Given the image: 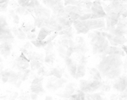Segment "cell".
Returning <instances> with one entry per match:
<instances>
[{
    "label": "cell",
    "instance_id": "obj_1",
    "mask_svg": "<svg viewBox=\"0 0 127 100\" xmlns=\"http://www.w3.org/2000/svg\"><path fill=\"white\" fill-rule=\"evenodd\" d=\"M123 61L119 55H105L98 65L100 74L108 79H117L122 73Z\"/></svg>",
    "mask_w": 127,
    "mask_h": 100
},
{
    "label": "cell",
    "instance_id": "obj_2",
    "mask_svg": "<svg viewBox=\"0 0 127 100\" xmlns=\"http://www.w3.org/2000/svg\"><path fill=\"white\" fill-rule=\"evenodd\" d=\"M82 25L87 27L89 30L98 29V28H104L105 27V20L103 18H98V19H89L87 20L81 21Z\"/></svg>",
    "mask_w": 127,
    "mask_h": 100
},
{
    "label": "cell",
    "instance_id": "obj_3",
    "mask_svg": "<svg viewBox=\"0 0 127 100\" xmlns=\"http://www.w3.org/2000/svg\"><path fill=\"white\" fill-rule=\"evenodd\" d=\"M119 79L114 82V88L119 92H123L126 89V76H119Z\"/></svg>",
    "mask_w": 127,
    "mask_h": 100
},
{
    "label": "cell",
    "instance_id": "obj_4",
    "mask_svg": "<svg viewBox=\"0 0 127 100\" xmlns=\"http://www.w3.org/2000/svg\"><path fill=\"white\" fill-rule=\"evenodd\" d=\"M12 49V44L10 42H2L0 44V54L7 58L10 54Z\"/></svg>",
    "mask_w": 127,
    "mask_h": 100
},
{
    "label": "cell",
    "instance_id": "obj_5",
    "mask_svg": "<svg viewBox=\"0 0 127 100\" xmlns=\"http://www.w3.org/2000/svg\"><path fill=\"white\" fill-rule=\"evenodd\" d=\"M86 74V65H82V64H79L76 67V76L74 78L76 79H80V78L83 77Z\"/></svg>",
    "mask_w": 127,
    "mask_h": 100
},
{
    "label": "cell",
    "instance_id": "obj_6",
    "mask_svg": "<svg viewBox=\"0 0 127 100\" xmlns=\"http://www.w3.org/2000/svg\"><path fill=\"white\" fill-rule=\"evenodd\" d=\"M52 31H51V30L48 29V28H46V27H42L40 31H39L38 35H37V39H38V40H41V41H43L48 35H50V34L52 33Z\"/></svg>",
    "mask_w": 127,
    "mask_h": 100
},
{
    "label": "cell",
    "instance_id": "obj_7",
    "mask_svg": "<svg viewBox=\"0 0 127 100\" xmlns=\"http://www.w3.org/2000/svg\"><path fill=\"white\" fill-rule=\"evenodd\" d=\"M87 49L83 43H78L77 45H74V53H76L78 54H84L87 52Z\"/></svg>",
    "mask_w": 127,
    "mask_h": 100
},
{
    "label": "cell",
    "instance_id": "obj_8",
    "mask_svg": "<svg viewBox=\"0 0 127 100\" xmlns=\"http://www.w3.org/2000/svg\"><path fill=\"white\" fill-rule=\"evenodd\" d=\"M31 92H36V93H41V92H44V89L42 87V83L40 84H31Z\"/></svg>",
    "mask_w": 127,
    "mask_h": 100
},
{
    "label": "cell",
    "instance_id": "obj_9",
    "mask_svg": "<svg viewBox=\"0 0 127 100\" xmlns=\"http://www.w3.org/2000/svg\"><path fill=\"white\" fill-rule=\"evenodd\" d=\"M55 60V54L52 51L47 52V55H46L45 59H44V61L47 64H53V61Z\"/></svg>",
    "mask_w": 127,
    "mask_h": 100
},
{
    "label": "cell",
    "instance_id": "obj_10",
    "mask_svg": "<svg viewBox=\"0 0 127 100\" xmlns=\"http://www.w3.org/2000/svg\"><path fill=\"white\" fill-rule=\"evenodd\" d=\"M89 85H90L91 88H92V91L94 92V91L99 89L100 87H101V86L103 85V83H102L101 81H96V80H93L92 81L89 82Z\"/></svg>",
    "mask_w": 127,
    "mask_h": 100
},
{
    "label": "cell",
    "instance_id": "obj_11",
    "mask_svg": "<svg viewBox=\"0 0 127 100\" xmlns=\"http://www.w3.org/2000/svg\"><path fill=\"white\" fill-rule=\"evenodd\" d=\"M76 67H77V65H76V62H73L71 63L70 65H67V68H68V70H69V73L70 74V76L72 77H75L76 76Z\"/></svg>",
    "mask_w": 127,
    "mask_h": 100
},
{
    "label": "cell",
    "instance_id": "obj_12",
    "mask_svg": "<svg viewBox=\"0 0 127 100\" xmlns=\"http://www.w3.org/2000/svg\"><path fill=\"white\" fill-rule=\"evenodd\" d=\"M31 43L33 44V45L37 48H44L48 42H47V41L44 42V41H41V40H38V39H37V40L34 39V40L31 41Z\"/></svg>",
    "mask_w": 127,
    "mask_h": 100
},
{
    "label": "cell",
    "instance_id": "obj_13",
    "mask_svg": "<svg viewBox=\"0 0 127 100\" xmlns=\"http://www.w3.org/2000/svg\"><path fill=\"white\" fill-rule=\"evenodd\" d=\"M115 43H117L118 45H123L126 42V38L125 37V36H121V37H118V36H114L113 40Z\"/></svg>",
    "mask_w": 127,
    "mask_h": 100
},
{
    "label": "cell",
    "instance_id": "obj_14",
    "mask_svg": "<svg viewBox=\"0 0 127 100\" xmlns=\"http://www.w3.org/2000/svg\"><path fill=\"white\" fill-rule=\"evenodd\" d=\"M59 43L62 46H64V48H69V47H74V42H73L72 39H66L64 38L61 42H59Z\"/></svg>",
    "mask_w": 127,
    "mask_h": 100
},
{
    "label": "cell",
    "instance_id": "obj_15",
    "mask_svg": "<svg viewBox=\"0 0 127 100\" xmlns=\"http://www.w3.org/2000/svg\"><path fill=\"white\" fill-rule=\"evenodd\" d=\"M30 66L31 67V70H38L39 68L42 66V64H41L40 61H37V60H31V63H30Z\"/></svg>",
    "mask_w": 127,
    "mask_h": 100
},
{
    "label": "cell",
    "instance_id": "obj_16",
    "mask_svg": "<svg viewBox=\"0 0 127 100\" xmlns=\"http://www.w3.org/2000/svg\"><path fill=\"white\" fill-rule=\"evenodd\" d=\"M34 20H35V26H37V27H44V20L42 19H41V18H35L34 19Z\"/></svg>",
    "mask_w": 127,
    "mask_h": 100
},
{
    "label": "cell",
    "instance_id": "obj_17",
    "mask_svg": "<svg viewBox=\"0 0 127 100\" xmlns=\"http://www.w3.org/2000/svg\"><path fill=\"white\" fill-rule=\"evenodd\" d=\"M32 29H33V26L31 24H23L22 25V30H23V31H25L26 33L30 32Z\"/></svg>",
    "mask_w": 127,
    "mask_h": 100
},
{
    "label": "cell",
    "instance_id": "obj_18",
    "mask_svg": "<svg viewBox=\"0 0 127 100\" xmlns=\"http://www.w3.org/2000/svg\"><path fill=\"white\" fill-rule=\"evenodd\" d=\"M76 31H77L78 34H87L89 31V29L87 27H86L85 26L82 25L80 27H79L78 29H76Z\"/></svg>",
    "mask_w": 127,
    "mask_h": 100
},
{
    "label": "cell",
    "instance_id": "obj_19",
    "mask_svg": "<svg viewBox=\"0 0 127 100\" xmlns=\"http://www.w3.org/2000/svg\"><path fill=\"white\" fill-rule=\"evenodd\" d=\"M16 12L20 15H27L28 12L26 11V8L25 7H22V6H20V7H17L16 9Z\"/></svg>",
    "mask_w": 127,
    "mask_h": 100
},
{
    "label": "cell",
    "instance_id": "obj_20",
    "mask_svg": "<svg viewBox=\"0 0 127 100\" xmlns=\"http://www.w3.org/2000/svg\"><path fill=\"white\" fill-rule=\"evenodd\" d=\"M19 33H18L17 37L19 39H20V40H25V39L26 38V32L25 31H23L22 29H20V28H19Z\"/></svg>",
    "mask_w": 127,
    "mask_h": 100
},
{
    "label": "cell",
    "instance_id": "obj_21",
    "mask_svg": "<svg viewBox=\"0 0 127 100\" xmlns=\"http://www.w3.org/2000/svg\"><path fill=\"white\" fill-rule=\"evenodd\" d=\"M80 17V15L77 13H74V12H70L69 14V19L71 20H78Z\"/></svg>",
    "mask_w": 127,
    "mask_h": 100
},
{
    "label": "cell",
    "instance_id": "obj_22",
    "mask_svg": "<svg viewBox=\"0 0 127 100\" xmlns=\"http://www.w3.org/2000/svg\"><path fill=\"white\" fill-rule=\"evenodd\" d=\"M58 51H59V53L60 56H62L63 58H64V57L66 56V49H64V46H62V45L59 46L58 49Z\"/></svg>",
    "mask_w": 127,
    "mask_h": 100
},
{
    "label": "cell",
    "instance_id": "obj_23",
    "mask_svg": "<svg viewBox=\"0 0 127 100\" xmlns=\"http://www.w3.org/2000/svg\"><path fill=\"white\" fill-rule=\"evenodd\" d=\"M91 17H92V14H84L83 15H80L78 20L80 21H83V20H87L91 19Z\"/></svg>",
    "mask_w": 127,
    "mask_h": 100
},
{
    "label": "cell",
    "instance_id": "obj_24",
    "mask_svg": "<svg viewBox=\"0 0 127 100\" xmlns=\"http://www.w3.org/2000/svg\"><path fill=\"white\" fill-rule=\"evenodd\" d=\"M90 97H91V99H95V100L103 99L102 93H92V94H90Z\"/></svg>",
    "mask_w": 127,
    "mask_h": 100
},
{
    "label": "cell",
    "instance_id": "obj_25",
    "mask_svg": "<svg viewBox=\"0 0 127 100\" xmlns=\"http://www.w3.org/2000/svg\"><path fill=\"white\" fill-rule=\"evenodd\" d=\"M87 61H88V60H87V58L85 56L84 54H80V64H82V65H86L87 64Z\"/></svg>",
    "mask_w": 127,
    "mask_h": 100
},
{
    "label": "cell",
    "instance_id": "obj_26",
    "mask_svg": "<svg viewBox=\"0 0 127 100\" xmlns=\"http://www.w3.org/2000/svg\"><path fill=\"white\" fill-rule=\"evenodd\" d=\"M30 1H31V0H18V3H19V5H20V6L26 8Z\"/></svg>",
    "mask_w": 127,
    "mask_h": 100
},
{
    "label": "cell",
    "instance_id": "obj_27",
    "mask_svg": "<svg viewBox=\"0 0 127 100\" xmlns=\"http://www.w3.org/2000/svg\"><path fill=\"white\" fill-rule=\"evenodd\" d=\"M77 96H78V99L79 100H84L85 99V92H83V91H81V90H79L77 92Z\"/></svg>",
    "mask_w": 127,
    "mask_h": 100
},
{
    "label": "cell",
    "instance_id": "obj_28",
    "mask_svg": "<svg viewBox=\"0 0 127 100\" xmlns=\"http://www.w3.org/2000/svg\"><path fill=\"white\" fill-rule=\"evenodd\" d=\"M73 26H75V28H76V30L82 26V22L80 20H76L73 21Z\"/></svg>",
    "mask_w": 127,
    "mask_h": 100
},
{
    "label": "cell",
    "instance_id": "obj_29",
    "mask_svg": "<svg viewBox=\"0 0 127 100\" xmlns=\"http://www.w3.org/2000/svg\"><path fill=\"white\" fill-rule=\"evenodd\" d=\"M74 53V47H69L66 49V56L70 57L71 54Z\"/></svg>",
    "mask_w": 127,
    "mask_h": 100
},
{
    "label": "cell",
    "instance_id": "obj_30",
    "mask_svg": "<svg viewBox=\"0 0 127 100\" xmlns=\"http://www.w3.org/2000/svg\"><path fill=\"white\" fill-rule=\"evenodd\" d=\"M64 59V63H65L66 66H67V65H70L71 63H73V62H74V60H72L70 57L65 56Z\"/></svg>",
    "mask_w": 127,
    "mask_h": 100
},
{
    "label": "cell",
    "instance_id": "obj_31",
    "mask_svg": "<svg viewBox=\"0 0 127 100\" xmlns=\"http://www.w3.org/2000/svg\"><path fill=\"white\" fill-rule=\"evenodd\" d=\"M0 26H7V21H6V19H5L3 16L0 15Z\"/></svg>",
    "mask_w": 127,
    "mask_h": 100
},
{
    "label": "cell",
    "instance_id": "obj_32",
    "mask_svg": "<svg viewBox=\"0 0 127 100\" xmlns=\"http://www.w3.org/2000/svg\"><path fill=\"white\" fill-rule=\"evenodd\" d=\"M37 73H38V75H40V76H46V73H47V71H46L45 68H44L43 66H41L38 69V71H37Z\"/></svg>",
    "mask_w": 127,
    "mask_h": 100
},
{
    "label": "cell",
    "instance_id": "obj_33",
    "mask_svg": "<svg viewBox=\"0 0 127 100\" xmlns=\"http://www.w3.org/2000/svg\"><path fill=\"white\" fill-rule=\"evenodd\" d=\"M36 37H37V36H36V34L34 32H31V31L27 32V35H26V38L27 39H29V40H34Z\"/></svg>",
    "mask_w": 127,
    "mask_h": 100
},
{
    "label": "cell",
    "instance_id": "obj_34",
    "mask_svg": "<svg viewBox=\"0 0 127 100\" xmlns=\"http://www.w3.org/2000/svg\"><path fill=\"white\" fill-rule=\"evenodd\" d=\"M87 83H88V81H86V80H80V90H83L84 88L86 87V86L87 85Z\"/></svg>",
    "mask_w": 127,
    "mask_h": 100
},
{
    "label": "cell",
    "instance_id": "obj_35",
    "mask_svg": "<svg viewBox=\"0 0 127 100\" xmlns=\"http://www.w3.org/2000/svg\"><path fill=\"white\" fill-rule=\"evenodd\" d=\"M45 49H46V52H49V51H52L53 50V44L52 42H48V43L47 44V45L45 46Z\"/></svg>",
    "mask_w": 127,
    "mask_h": 100
},
{
    "label": "cell",
    "instance_id": "obj_36",
    "mask_svg": "<svg viewBox=\"0 0 127 100\" xmlns=\"http://www.w3.org/2000/svg\"><path fill=\"white\" fill-rule=\"evenodd\" d=\"M7 8H8V3H0V12L6 11Z\"/></svg>",
    "mask_w": 127,
    "mask_h": 100
},
{
    "label": "cell",
    "instance_id": "obj_37",
    "mask_svg": "<svg viewBox=\"0 0 127 100\" xmlns=\"http://www.w3.org/2000/svg\"><path fill=\"white\" fill-rule=\"evenodd\" d=\"M93 80H96V81H101L102 80V76L99 71H98L95 74H93Z\"/></svg>",
    "mask_w": 127,
    "mask_h": 100
},
{
    "label": "cell",
    "instance_id": "obj_38",
    "mask_svg": "<svg viewBox=\"0 0 127 100\" xmlns=\"http://www.w3.org/2000/svg\"><path fill=\"white\" fill-rule=\"evenodd\" d=\"M47 88L48 90H51V91H53L54 90V85H53V82L52 81H48L47 83Z\"/></svg>",
    "mask_w": 127,
    "mask_h": 100
},
{
    "label": "cell",
    "instance_id": "obj_39",
    "mask_svg": "<svg viewBox=\"0 0 127 100\" xmlns=\"http://www.w3.org/2000/svg\"><path fill=\"white\" fill-rule=\"evenodd\" d=\"M42 77L39 78V77H36L33 79V81H31V84H40L42 83Z\"/></svg>",
    "mask_w": 127,
    "mask_h": 100
},
{
    "label": "cell",
    "instance_id": "obj_40",
    "mask_svg": "<svg viewBox=\"0 0 127 100\" xmlns=\"http://www.w3.org/2000/svg\"><path fill=\"white\" fill-rule=\"evenodd\" d=\"M102 90L104 92H108L110 90V86L109 85H102Z\"/></svg>",
    "mask_w": 127,
    "mask_h": 100
},
{
    "label": "cell",
    "instance_id": "obj_41",
    "mask_svg": "<svg viewBox=\"0 0 127 100\" xmlns=\"http://www.w3.org/2000/svg\"><path fill=\"white\" fill-rule=\"evenodd\" d=\"M20 17H19V15H15L13 16V21H14V23H15V24H19V22H20Z\"/></svg>",
    "mask_w": 127,
    "mask_h": 100
},
{
    "label": "cell",
    "instance_id": "obj_42",
    "mask_svg": "<svg viewBox=\"0 0 127 100\" xmlns=\"http://www.w3.org/2000/svg\"><path fill=\"white\" fill-rule=\"evenodd\" d=\"M57 35H58V34H56V33H55V34H53V35H52L51 37H50L48 39V40H47V42H52V41H53V39H54L55 37H57Z\"/></svg>",
    "mask_w": 127,
    "mask_h": 100
},
{
    "label": "cell",
    "instance_id": "obj_43",
    "mask_svg": "<svg viewBox=\"0 0 127 100\" xmlns=\"http://www.w3.org/2000/svg\"><path fill=\"white\" fill-rule=\"evenodd\" d=\"M30 98L31 99H38V96H37V93H36V92H31Z\"/></svg>",
    "mask_w": 127,
    "mask_h": 100
},
{
    "label": "cell",
    "instance_id": "obj_44",
    "mask_svg": "<svg viewBox=\"0 0 127 100\" xmlns=\"http://www.w3.org/2000/svg\"><path fill=\"white\" fill-rule=\"evenodd\" d=\"M76 41H77L78 43H84V38L83 37H76Z\"/></svg>",
    "mask_w": 127,
    "mask_h": 100
},
{
    "label": "cell",
    "instance_id": "obj_45",
    "mask_svg": "<svg viewBox=\"0 0 127 100\" xmlns=\"http://www.w3.org/2000/svg\"><path fill=\"white\" fill-rule=\"evenodd\" d=\"M106 37L108 39V41H111V40H113V38H114V35L111 33H107Z\"/></svg>",
    "mask_w": 127,
    "mask_h": 100
},
{
    "label": "cell",
    "instance_id": "obj_46",
    "mask_svg": "<svg viewBox=\"0 0 127 100\" xmlns=\"http://www.w3.org/2000/svg\"><path fill=\"white\" fill-rule=\"evenodd\" d=\"M2 81H3V83L8 82V81H9V77H7V76H2Z\"/></svg>",
    "mask_w": 127,
    "mask_h": 100
},
{
    "label": "cell",
    "instance_id": "obj_47",
    "mask_svg": "<svg viewBox=\"0 0 127 100\" xmlns=\"http://www.w3.org/2000/svg\"><path fill=\"white\" fill-rule=\"evenodd\" d=\"M17 98H18V92H15V93L12 94V96L10 97V99H17Z\"/></svg>",
    "mask_w": 127,
    "mask_h": 100
},
{
    "label": "cell",
    "instance_id": "obj_48",
    "mask_svg": "<svg viewBox=\"0 0 127 100\" xmlns=\"http://www.w3.org/2000/svg\"><path fill=\"white\" fill-rule=\"evenodd\" d=\"M34 3H35V8L36 7H38V6H40V3H39V1L38 0H34Z\"/></svg>",
    "mask_w": 127,
    "mask_h": 100
},
{
    "label": "cell",
    "instance_id": "obj_49",
    "mask_svg": "<svg viewBox=\"0 0 127 100\" xmlns=\"http://www.w3.org/2000/svg\"><path fill=\"white\" fill-rule=\"evenodd\" d=\"M13 33L15 34V36H17L18 33H19V30L16 29V28H14V29H13Z\"/></svg>",
    "mask_w": 127,
    "mask_h": 100
},
{
    "label": "cell",
    "instance_id": "obj_50",
    "mask_svg": "<svg viewBox=\"0 0 127 100\" xmlns=\"http://www.w3.org/2000/svg\"><path fill=\"white\" fill-rule=\"evenodd\" d=\"M23 48H24V49H29V48H30V42H27V43H26V44H25V46H24Z\"/></svg>",
    "mask_w": 127,
    "mask_h": 100
},
{
    "label": "cell",
    "instance_id": "obj_51",
    "mask_svg": "<svg viewBox=\"0 0 127 100\" xmlns=\"http://www.w3.org/2000/svg\"><path fill=\"white\" fill-rule=\"evenodd\" d=\"M9 3V0H0V3Z\"/></svg>",
    "mask_w": 127,
    "mask_h": 100
},
{
    "label": "cell",
    "instance_id": "obj_52",
    "mask_svg": "<svg viewBox=\"0 0 127 100\" xmlns=\"http://www.w3.org/2000/svg\"><path fill=\"white\" fill-rule=\"evenodd\" d=\"M45 99H47V100H51V99H53V97H50V96H47V97L45 98Z\"/></svg>",
    "mask_w": 127,
    "mask_h": 100
},
{
    "label": "cell",
    "instance_id": "obj_53",
    "mask_svg": "<svg viewBox=\"0 0 127 100\" xmlns=\"http://www.w3.org/2000/svg\"><path fill=\"white\" fill-rule=\"evenodd\" d=\"M122 49L124 50V52L126 53V45H123L122 46Z\"/></svg>",
    "mask_w": 127,
    "mask_h": 100
},
{
    "label": "cell",
    "instance_id": "obj_54",
    "mask_svg": "<svg viewBox=\"0 0 127 100\" xmlns=\"http://www.w3.org/2000/svg\"><path fill=\"white\" fill-rule=\"evenodd\" d=\"M111 99H116V95H114V94H113V96H111V98H110Z\"/></svg>",
    "mask_w": 127,
    "mask_h": 100
},
{
    "label": "cell",
    "instance_id": "obj_55",
    "mask_svg": "<svg viewBox=\"0 0 127 100\" xmlns=\"http://www.w3.org/2000/svg\"><path fill=\"white\" fill-rule=\"evenodd\" d=\"M62 0H54V2H55V3H59V2H61Z\"/></svg>",
    "mask_w": 127,
    "mask_h": 100
},
{
    "label": "cell",
    "instance_id": "obj_56",
    "mask_svg": "<svg viewBox=\"0 0 127 100\" xmlns=\"http://www.w3.org/2000/svg\"><path fill=\"white\" fill-rule=\"evenodd\" d=\"M122 2H126V0H121Z\"/></svg>",
    "mask_w": 127,
    "mask_h": 100
},
{
    "label": "cell",
    "instance_id": "obj_57",
    "mask_svg": "<svg viewBox=\"0 0 127 100\" xmlns=\"http://www.w3.org/2000/svg\"><path fill=\"white\" fill-rule=\"evenodd\" d=\"M1 62H2V60H1V59H0V63H1Z\"/></svg>",
    "mask_w": 127,
    "mask_h": 100
},
{
    "label": "cell",
    "instance_id": "obj_58",
    "mask_svg": "<svg viewBox=\"0 0 127 100\" xmlns=\"http://www.w3.org/2000/svg\"><path fill=\"white\" fill-rule=\"evenodd\" d=\"M113 1H114V0H113ZM118 1H120V0H118Z\"/></svg>",
    "mask_w": 127,
    "mask_h": 100
},
{
    "label": "cell",
    "instance_id": "obj_59",
    "mask_svg": "<svg viewBox=\"0 0 127 100\" xmlns=\"http://www.w3.org/2000/svg\"><path fill=\"white\" fill-rule=\"evenodd\" d=\"M110 1H113V0H110Z\"/></svg>",
    "mask_w": 127,
    "mask_h": 100
}]
</instances>
